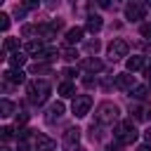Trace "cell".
Returning <instances> with one entry per match:
<instances>
[{
    "label": "cell",
    "mask_w": 151,
    "mask_h": 151,
    "mask_svg": "<svg viewBox=\"0 0 151 151\" xmlns=\"http://www.w3.org/2000/svg\"><path fill=\"white\" fill-rule=\"evenodd\" d=\"M40 5V0H21V7H26V9H35Z\"/></svg>",
    "instance_id": "obj_25"
},
{
    "label": "cell",
    "mask_w": 151,
    "mask_h": 151,
    "mask_svg": "<svg viewBox=\"0 0 151 151\" xmlns=\"http://www.w3.org/2000/svg\"><path fill=\"white\" fill-rule=\"evenodd\" d=\"M2 151H9V149H2Z\"/></svg>",
    "instance_id": "obj_36"
},
{
    "label": "cell",
    "mask_w": 151,
    "mask_h": 151,
    "mask_svg": "<svg viewBox=\"0 0 151 151\" xmlns=\"http://www.w3.org/2000/svg\"><path fill=\"white\" fill-rule=\"evenodd\" d=\"M64 76H66V78H73L76 71H73V68H64Z\"/></svg>",
    "instance_id": "obj_33"
},
{
    "label": "cell",
    "mask_w": 151,
    "mask_h": 151,
    "mask_svg": "<svg viewBox=\"0 0 151 151\" xmlns=\"http://www.w3.org/2000/svg\"><path fill=\"white\" fill-rule=\"evenodd\" d=\"M54 139L47 134H35V151H54Z\"/></svg>",
    "instance_id": "obj_11"
},
{
    "label": "cell",
    "mask_w": 151,
    "mask_h": 151,
    "mask_svg": "<svg viewBox=\"0 0 151 151\" xmlns=\"http://www.w3.org/2000/svg\"><path fill=\"white\" fill-rule=\"evenodd\" d=\"M144 137H146V139H149V142H151V127H149V130H146V132H144Z\"/></svg>",
    "instance_id": "obj_35"
},
{
    "label": "cell",
    "mask_w": 151,
    "mask_h": 151,
    "mask_svg": "<svg viewBox=\"0 0 151 151\" xmlns=\"http://www.w3.org/2000/svg\"><path fill=\"white\" fill-rule=\"evenodd\" d=\"M101 26H104V21H101V17H97V14H90L87 17V31L90 33H97V31H101Z\"/></svg>",
    "instance_id": "obj_14"
},
{
    "label": "cell",
    "mask_w": 151,
    "mask_h": 151,
    "mask_svg": "<svg viewBox=\"0 0 151 151\" xmlns=\"http://www.w3.org/2000/svg\"><path fill=\"white\" fill-rule=\"evenodd\" d=\"M139 33H142L144 38H151V21H149V24H142V28H139Z\"/></svg>",
    "instance_id": "obj_26"
},
{
    "label": "cell",
    "mask_w": 151,
    "mask_h": 151,
    "mask_svg": "<svg viewBox=\"0 0 151 151\" xmlns=\"http://www.w3.org/2000/svg\"><path fill=\"white\" fill-rule=\"evenodd\" d=\"M12 113H14V104H12L9 99H2V101H0V116H2V118H9Z\"/></svg>",
    "instance_id": "obj_19"
},
{
    "label": "cell",
    "mask_w": 151,
    "mask_h": 151,
    "mask_svg": "<svg viewBox=\"0 0 151 151\" xmlns=\"http://www.w3.org/2000/svg\"><path fill=\"white\" fill-rule=\"evenodd\" d=\"M137 151H151V144H139Z\"/></svg>",
    "instance_id": "obj_34"
},
{
    "label": "cell",
    "mask_w": 151,
    "mask_h": 151,
    "mask_svg": "<svg viewBox=\"0 0 151 151\" xmlns=\"http://www.w3.org/2000/svg\"><path fill=\"white\" fill-rule=\"evenodd\" d=\"M57 92H59L61 97H76V87H73V83H68V80H64V83L57 87Z\"/></svg>",
    "instance_id": "obj_17"
},
{
    "label": "cell",
    "mask_w": 151,
    "mask_h": 151,
    "mask_svg": "<svg viewBox=\"0 0 151 151\" xmlns=\"http://www.w3.org/2000/svg\"><path fill=\"white\" fill-rule=\"evenodd\" d=\"M61 54H64V59H66V61H76V57H78V52H76L71 45H68V47H64V50H61Z\"/></svg>",
    "instance_id": "obj_24"
},
{
    "label": "cell",
    "mask_w": 151,
    "mask_h": 151,
    "mask_svg": "<svg viewBox=\"0 0 151 151\" xmlns=\"http://www.w3.org/2000/svg\"><path fill=\"white\" fill-rule=\"evenodd\" d=\"M127 42L123 40V38H113L111 42H109V57L113 59V61H118V59H123V57H127Z\"/></svg>",
    "instance_id": "obj_5"
},
{
    "label": "cell",
    "mask_w": 151,
    "mask_h": 151,
    "mask_svg": "<svg viewBox=\"0 0 151 151\" xmlns=\"http://www.w3.org/2000/svg\"><path fill=\"white\" fill-rule=\"evenodd\" d=\"M54 57H57V50H54V47H45V50L38 54L40 61H50V59H54Z\"/></svg>",
    "instance_id": "obj_22"
},
{
    "label": "cell",
    "mask_w": 151,
    "mask_h": 151,
    "mask_svg": "<svg viewBox=\"0 0 151 151\" xmlns=\"http://www.w3.org/2000/svg\"><path fill=\"white\" fill-rule=\"evenodd\" d=\"M106 151H120V142H116V144H109V149Z\"/></svg>",
    "instance_id": "obj_32"
},
{
    "label": "cell",
    "mask_w": 151,
    "mask_h": 151,
    "mask_svg": "<svg viewBox=\"0 0 151 151\" xmlns=\"http://www.w3.org/2000/svg\"><path fill=\"white\" fill-rule=\"evenodd\" d=\"M2 80H5V83H14V85H19V83L26 80V73H24L21 68H9V71L2 73Z\"/></svg>",
    "instance_id": "obj_9"
},
{
    "label": "cell",
    "mask_w": 151,
    "mask_h": 151,
    "mask_svg": "<svg viewBox=\"0 0 151 151\" xmlns=\"http://www.w3.org/2000/svg\"><path fill=\"white\" fill-rule=\"evenodd\" d=\"M5 52H19V40L17 38H5Z\"/></svg>",
    "instance_id": "obj_21"
},
{
    "label": "cell",
    "mask_w": 151,
    "mask_h": 151,
    "mask_svg": "<svg viewBox=\"0 0 151 151\" xmlns=\"http://www.w3.org/2000/svg\"><path fill=\"white\" fill-rule=\"evenodd\" d=\"M130 92H132V97H134V99H144V97L149 94V90H146L144 85H134V87H132Z\"/></svg>",
    "instance_id": "obj_23"
},
{
    "label": "cell",
    "mask_w": 151,
    "mask_h": 151,
    "mask_svg": "<svg viewBox=\"0 0 151 151\" xmlns=\"http://www.w3.org/2000/svg\"><path fill=\"white\" fill-rule=\"evenodd\" d=\"M87 50H90V52H97V50H99V40H97V38L90 40V42H87Z\"/></svg>",
    "instance_id": "obj_28"
},
{
    "label": "cell",
    "mask_w": 151,
    "mask_h": 151,
    "mask_svg": "<svg viewBox=\"0 0 151 151\" xmlns=\"http://www.w3.org/2000/svg\"><path fill=\"white\" fill-rule=\"evenodd\" d=\"M0 28H2V31L9 28V17H7V14H0Z\"/></svg>",
    "instance_id": "obj_27"
},
{
    "label": "cell",
    "mask_w": 151,
    "mask_h": 151,
    "mask_svg": "<svg viewBox=\"0 0 151 151\" xmlns=\"http://www.w3.org/2000/svg\"><path fill=\"white\" fill-rule=\"evenodd\" d=\"M83 66H85L87 71H92V73H94V71H101V68H104V64H101V61H99L97 57H94V59H92V57H90V59H85V61H83Z\"/></svg>",
    "instance_id": "obj_18"
},
{
    "label": "cell",
    "mask_w": 151,
    "mask_h": 151,
    "mask_svg": "<svg viewBox=\"0 0 151 151\" xmlns=\"http://www.w3.org/2000/svg\"><path fill=\"white\" fill-rule=\"evenodd\" d=\"M26 120H28V113H19V116H17V123H19V125H24Z\"/></svg>",
    "instance_id": "obj_31"
},
{
    "label": "cell",
    "mask_w": 151,
    "mask_h": 151,
    "mask_svg": "<svg viewBox=\"0 0 151 151\" xmlns=\"http://www.w3.org/2000/svg\"><path fill=\"white\" fill-rule=\"evenodd\" d=\"M17 151H28V142H26V139H19V146H17Z\"/></svg>",
    "instance_id": "obj_30"
},
{
    "label": "cell",
    "mask_w": 151,
    "mask_h": 151,
    "mask_svg": "<svg viewBox=\"0 0 151 151\" xmlns=\"http://www.w3.org/2000/svg\"><path fill=\"white\" fill-rule=\"evenodd\" d=\"M90 109H92V97H90V94H78V97H73L71 111H73L76 118H85V116L90 113Z\"/></svg>",
    "instance_id": "obj_4"
},
{
    "label": "cell",
    "mask_w": 151,
    "mask_h": 151,
    "mask_svg": "<svg viewBox=\"0 0 151 151\" xmlns=\"http://www.w3.org/2000/svg\"><path fill=\"white\" fill-rule=\"evenodd\" d=\"M144 14H146V9H144V5L142 2H127L125 5V17H127V21H139V19H144Z\"/></svg>",
    "instance_id": "obj_6"
},
{
    "label": "cell",
    "mask_w": 151,
    "mask_h": 151,
    "mask_svg": "<svg viewBox=\"0 0 151 151\" xmlns=\"http://www.w3.org/2000/svg\"><path fill=\"white\" fill-rule=\"evenodd\" d=\"M118 116H120V109H118L113 101L99 104V106H97V113H94V118H97L99 125H111V123L118 120Z\"/></svg>",
    "instance_id": "obj_2"
},
{
    "label": "cell",
    "mask_w": 151,
    "mask_h": 151,
    "mask_svg": "<svg viewBox=\"0 0 151 151\" xmlns=\"http://www.w3.org/2000/svg\"><path fill=\"white\" fill-rule=\"evenodd\" d=\"M113 83H116L118 90H132L134 87V76H130V71L127 73H118Z\"/></svg>",
    "instance_id": "obj_10"
},
{
    "label": "cell",
    "mask_w": 151,
    "mask_h": 151,
    "mask_svg": "<svg viewBox=\"0 0 151 151\" xmlns=\"http://www.w3.org/2000/svg\"><path fill=\"white\" fill-rule=\"evenodd\" d=\"M42 50H45V47H42V42H40V40H31V42L26 45V52H28V54H35V57H38Z\"/></svg>",
    "instance_id": "obj_20"
},
{
    "label": "cell",
    "mask_w": 151,
    "mask_h": 151,
    "mask_svg": "<svg viewBox=\"0 0 151 151\" xmlns=\"http://www.w3.org/2000/svg\"><path fill=\"white\" fill-rule=\"evenodd\" d=\"M64 111H66V106H64L61 101H54V104H52V106L47 109V116H45V120H47V123L52 125V123H57V120H59V118L64 116Z\"/></svg>",
    "instance_id": "obj_7"
},
{
    "label": "cell",
    "mask_w": 151,
    "mask_h": 151,
    "mask_svg": "<svg viewBox=\"0 0 151 151\" xmlns=\"http://www.w3.org/2000/svg\"><path fill=\"white\" fill-rule=\"evenodd\" d=\"M78 139H80V130H78V127H68V130L64 132V144L73 146V144H78Z\"/></svg>",
    "instance_id": "obj_15"
},
{
    "label": "cell",
    "mask_w": 151,
    "mask_h": 151,
    "mask_svg": "<svg viewBox=\"0 0 151 151\" xmlns=\"http://www.w3.org/2000/svg\"><path fill=\"white\" fill-rule=\"evenodd\" d=\"M0 132H2V139H12V132H14V130H12V127H2Z\"/></svg>",
    "instance_id": "obj_29"
},
{
    "label": "cell",
    "mask_w": 151,
    "mask_h": 151,
    "mask_svg": "<svg viewBox=\"0 0 151 151\" xmlns=\"http://www.w3.org/2000/svg\"><path fill=\"white\" fill-rule=\"evenodd\" d=\"M83 33H85V31H83L80 26H76V28H68V31H66V42H68V45H76V42H80V40H83Z\"/></svg>",
    "instance_id": "obj_12"
},
{
    "label": "cell",
    "mask_w": 151,
    "mask_h": 151,
    "mask_svg": "<svg viewBox=\"0 0 151 151\" xmlns=\"http://www.w3.org/2000/svg\"><path fill=\"white\" fill-rule=\"evenodd\" d=\"M113 134H116V139L120 142V144H132L134 139H137V127H134V123L132 120H123V123H118L116 125V130H113Z\"/></svg>",
    "instance_id": "obj_3"
},
{
    "label": "cell",
    "mask_w": 151,
    "mask_h": 151,
    "mask_svg": "<svg viewBox=\"0 0 151 151\" xmlns=\"http://www.w3.org/2000/svg\"><path fill=\"white\" fill-rule=\"evenodd\" d=\"M125 66H127L130 73H132V71H139V68H144V57H130V59L125 61Z\"/></svg>",
    "instance_id": "obj_16"
},
{
    "label": "cell",
    "mask_w": 151,
    "mask_h": 151,
    "mask_svg": "<svg viewBox=\"0 0 151 151\" xmlns=\"http://www.w3.org/2000/svg\"><path fill=\"white\" fill-rule=\"evenodd\" d=\"M59 28H61V21H52V24H42V26H38V33H40L45 40H52V38L57 35Z\"/></svg>",
    "instance_id": "obj_8"
},
{
    "label": "cell",
    "mask_w": 151,
    "mask_h": 151,
    "mask_svg": "<svg viewBox=\"0 0 151 151\" xmlns=\"http://www.w3.org/2000/svg\"><path fill=\"white\" fill-rule=\"evenodd\" d=\"M50 92H52V87H50L47 80H31L28 87H26V94H28L31 104H45L50 99Z\"/></svg>",
    "instance_id": "obj_1"
},
{
    "label": "cell",
    "mask_w": 151,
    "mask_h": 151,
    "mask_svg": "<svg viewBox=\"0 0 151 151\" xmlns=\"http://www.w3.org/2000/svg\"><path fill=\"white\" fill-rule=\"evenodd\" d=\"M7 64H9L12 68H21V66L26 64V54H24V52H12V54L7 57Z\"/></svg>",
    "instance_id": "obj_13"
},
{
    "label": "cell",
    "mask_w": 151,
    "mask_h": 151,
    "mask_svg": "<svg viewBox=\"0 0 151 151\" xmlns=\"http://www.w3.org/2000/svg\"><path fill=\"white\" fill-rule=\"evenodd\" d=\"M146 2H151V0H146Z\"/></svg>",
    "instance_id": "obj_37"
}]
</instances>
